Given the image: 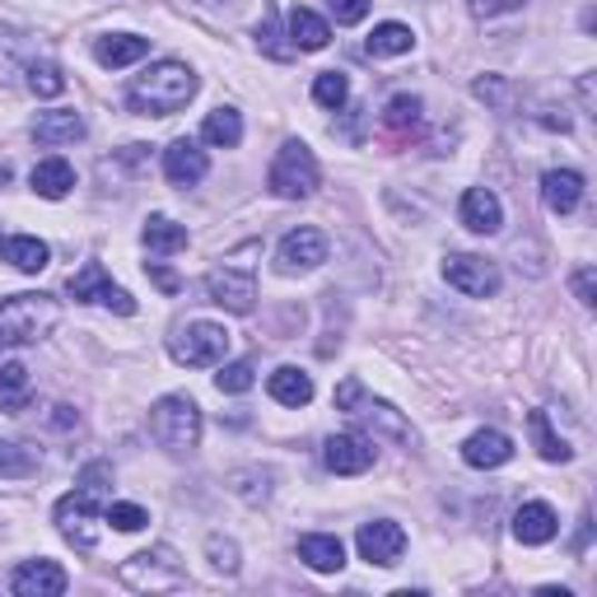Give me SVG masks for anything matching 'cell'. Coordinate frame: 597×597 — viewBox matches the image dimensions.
Wrapping results in <instances>:
<instances>
[{"mask_svg": "<svg viewBox=\"0 0 597 597\" xmlns=\"http://www.w3.org/2000/svg\"><path fill=\"white\" fill-rule=\"evenodd\" d=\"M197 70L187 61H155L146 76H136L127 89V108L140 117H173L197 99Z\"/></svg>", "mask_w": 597, "mask_h": 597, "instance_id": "obj_1", "label": "cell"}, {"mask_svg": "<svg viewBox=\"0 0 597 597\" xmlns=\"http://www.w3.org/2000/svg\"><path fill=\"white\" fill-rule=\"evenodd\" d=\"M61 322V308L52 295H10L0 299V355L42 341Z\"/></svg>", "mask_w": 597, "mask_h": 597, "instance_id": "obj_2", "label": "cell"}, {"mask_svg": "<svg viewBox=\"0 0 597 597\" xmlns=\"http://www.w3.org/2000/svg\"><path fill=\"white\" fill-rule=\"evenodd\" d=\"M150 435L169 452H192L201 444V406L187 392H169L150 406Z\"/></svg>", "mask_w": 597, "mask_h": 597, "instance_id": "obj_3", "label": "cell"}, {"mask_svg": "<svg viewBox=\"0 0 597 597\" xmlns=\"http://www.w3.org/2000/svg\"><path fill=\"white\" fill-rule=\"evenodd\" d=\"M318 182H322V169H318L314 150H308L304 140H285V146L276 150V159H271V173H267L271 197L304 201V197L318 192Z\"/></svg>", "mask_w": 597, "mask_h": 597, "instance_id": "obj_4", "label": "cell"}, {"mask_svg": "<svg viewBox=\"0 0 597 597\" xmlns=\"http://www.w3.org/2000/svg\"><path fill=\"white\" fill-rule=\"evenodd\" d=\"M117 579L136 593H173L187 588V569L173 546H150V551H136L117 565Z\"/></svg>", "mask_w": 597, "mask_h": 597, "instance_id": "obj_5", "label": "cell"}, {"mask_svg": "<svg viewBox=\"0 0 597 597\" xmlns=\"http://www.w3.org/2000/svg\"><path fill=\"white\" fill-rule=\"evenodd\" d=\"M57 533L76 546V551H93L99 546V523H103V505H99V495H89V490H70L57 499Z\"/></svg>", "mask_w": 597, "mask_h": 597, "instance_id": "obj_6", "label": "cell"}, {"mask_svg": "<svg viewBox=\"0 0 597 597\" xmlns=\"http://www.w3.org/2000/svg\"><path fill=\"white\" fill-rule=\"evenodd\" d=\"M169 355L187 369H210V365H225L229 355V331L215 327V322H187L178 327V337H169Z\"/></svg>", "mask_w": 597, "mask_h": 597, "instance_id": "obj_7", "label": "cell"}, {"mask_svg": "<svg viewBox=\"0 0 597 597\" xmlns=\"http://www.w3.org/2000/svg\"><path fill=\"white\" fill-rule=\"evenodd\" d=\"M66 290H70V299H76V304H103V308H112V314H122V318L136 314V299L122 290V285L108 280L103 261H84V267L70 276Z\"/></svg>", "mask_w": 597, "mask_h": 597, "instance_id": "obj_8", "label": "cell"}, {"mask_svg": "<svg viewBox=\"0 0 597 597\" xmlns=\"http://www.w3.org/2000/svg\"><path fill=\"white\" fill-rule=\"evenodd\" d=\"M327 261V233L322 229H290L280 238V248H276V271L280 276H308V271H318Z\"/></svg>", "mask_w": 597, "mask_h": 597, "instance_id": "obj_9", "label": "cell"}, {"mask_svg": "<svg viewBox=\"0 0 597 597\" xmlns=\"http://www.w3.org/2000/svg\"><path fill=\"white\" fill-rule=\"evenodd\" d=\"M444 280L452 285V290H462L471 299H490L499 290V267L486 257H471V252H452L444 261Z\"/></svg>", "mask_w": 597, "mask_h": 597, "instance_id": "obj_10", "label": "cell"}, {"mask_svg": "<svg viewBox=\"0 0 597 597\" xmlns=\"http://www.w3.org/2000/svg\"><path fill=\"white\" fill-rule=\"evenodd\" d=\"M206 295H210V304H220L225 314H252L257 308V280H252V271H233V267H215L210 276H206Z\"/></svg>", "mask_w": 597, "mask_h": 597, "instance_id": "obj_11", "label": "cell"}, {"mask_svg": "<svg viewBox=\"0 0 597 597\" xmlns=\"http://www.w3.org/2000/svg\"><path fill=\"white\" fill-rule=\"evenodd\" d=\"M355 546H360V556L369 565H397L401 551H406V533H401V523L392 518H378V523H365L360 533H355Z\"/></svg>", "mask_w": 597, "mask_h": 597, "instance_id": "obj_12", "label": "cell"}, {"mask_svg": "<svg viewBox=\"0 0 597 597\" xmlns=\"http://www.w3.org/2000/svg\"><path fill=\"white\" fill-rule=\"evenodd\" d=\"M350 416H360V420L374 429V435H384V439H392V444L416 448V429H411V420H406L397 406H388V401H374V397L360 392V401L350 406Z\"/></svg>", "mask_w": 597, "mask_h": 597, "instance_id": "obj_13", "label": "cell"}, {"mask_svg": "<svg viewBox=\"0 0 597 597\" xmlns=\"http://www.w3.org/2000/svg\"><path fill=\"white\" fill-rule=\"evenodd\" d=\"M14 597H61L66 593V569L57 560H23L10 575Z\"/></svg>", "mask_w": 597, "mask_h": 597, "instance_id": "obj_14", "label": "cell"}, {"mask_svg": "<svg viewBox=\"0 0 597 597\" xmlns=\"http://www.w3.org/2000/svg\"><path fill=\"white\" fill-rule=\"evenodd\" d=\"M322 462L337 476H360V471L374 467V444L360 439V435H331L322 444Z\"/></svg>", "mask_w": 597, "mask_h": 597, "instance_id": "obj_15", "label": "cell"}, {"mask_svg": "<svg viewBox=\"0 0 597 597\" xmlns=\"http://www.w3.org/2000/svg\"><path fill=\"white\" fill-rule=\"evenodd\" d=\"M163 173H169L173 187H197L210 173V159L197 140H173V146L163 150Z\"/></svg>", "mask_w": 597, "mask_h": 597, "instance_id": "obj_16", "label": "cell"}, {"mask_svg": "<svg viewBox=\"0 0 597 597\" xmlns=\"http://www.w3.org/2000/svg\"><path fill=\"white\" fill-rule=\"evenodd\" d=\"M514 458V439L499 435V429H476V435L462 444V462L476 471H495Z\"/></svg>", "mask_w": 597, "mask_h": 597, "instance_id": "obj_17", "label": "cell"}, {"mask_svg": "<svg viewBox=\"0 0 597 597\" xmlns=\"http://www.w3.org/2000/svg\"><path fill=\"white\" fill-rule=\"evenodd\" d=\"M458 215L471 233H499V225H505V206H499V197L490 192V187H467Z\"/></svg>", "mask_w": 597, "mask_h": 597, "instance_id": "obj_18", "label": "cell"}, {"mask_svg": "<svg viewBox=\"0 0 597 597\" xmlns=\"http://www.w3.org/2000/svg\"><path fill=\"white\" fill-rule=\"evenodd\" d=\"M556 533H560V518H556L551 505H541V499H533V505H523V509L514 514V537H518L523 546H546Z\"/></svg>", "mask_w": 597, "mask_h": 597, "instance_id": "obj_19", "label": "cell"}, {"mask_svg": "<svg viewBox=\"0 0 597 597\" xmlns=\"http://www.w3.org/2000/svg\"><path fill=\"white\" fill-rule=\"evenodd\" d=\"M84 136V117L76 108H52V112H38L33 122V140L38 146H70V140Z\"/></svg>", "mask_w": 597, "mask_h": 597, "instance_id": "obj_20", "label": "cell"}, {"mask_svg": "<svg viewBox=\"0 0 597 597\" xmlns=\"http://www.w3.org/2000/svg\"><path fill=\"white\" fill-rule=\"evenodd\" d=\"M541 201H546V210H556V215L579 210V201H584V173L551 169V173L541 178Z\"/></svg>", "mask_w": 597, "mask_h": 597, "instance_id": "obj_21", "label": "cell"}, {"mask_svg": "<svg viewBox=\"0 0 597 597\" xmlns=\"http://www.w3.org/2000/svg\"><path fill=\"white\" fill-rule=\"evenodd\" d=\"M140 57H150V38H136V33H108V38L93 42V61L108 66V70L136 66Z\"/></svg>", "mask_w": 597, "mask_h": 597, "instance_id": "obj_22", "label": "cell"}, {"mask_svg": "<svg viewBox=\"0 0 597 597\" xmlns=\"http://www.w3.org/2000/svg\"><path fill=\"white\" fill-rule=\"evenodd\" d=\"M299 560L308 569H318V575H337L346 565V546L331 533H308V537H299Z\"/></svg>", "mask_w": 597, "mask_h": 597, "instance_id": "obj_23", "label": "cell"}, {"mask_svg": "<svg viewBox=\"0 0 597 597\" xmlns=\"http://www.w3.org/2000/svg\"><path fill=\"white\" fill-rule=\"evenodd\" d=\"M327 42H331V23L308 6H295L290 10V47L295 52H322Z\"/></svg>", "mask_w": 597, "mask_h": 597, "instance_id": "obj_24", "label": "cell"}, {"mask_svg": "<svg viewBox=\"0 0 597 597\" xmlns=\"http://www.w3.org/2000/svg\"><path fill=\"white\" fill-rule=\"evenodd\" d=\"M29 182H33L38 197L61 201V197H70V187H76V169H70L66 159H42V163H33Z\"/></svg>", "mask_w": 597, "mask_h": 597, "instance_id": "obj_25", "label": "cell"}, {"mask_svg": "<svg viewBox=\"0 0 597 597\" xmlns=\"http://www.w3.org/2000/svg\"><path fill=\"white\" fill-rule=\"evenodd\" d=\"M267 392L280 401V406H308L314 401V378L295 365H280L271 378H267Z\"/></svg>", "mask_w": 597, "mask_h": 597, "instance_id": "obj_26", "label": "cell"}, {"mask_svg": "<svg viewBox=\"0 0 597 597\" xmlns=\"http://www.w3.org/2000/svg\"><path fill=\"white\" fill-rule=\"evenodd\" d=\"M29 401H33V378H29V369L23 365H0V411H10V416H19V411H29Z\"/></svg>", "mask_w": 597, "mask_h": 597, "instance_id": "obj_27", "label": "cell"}, {"mask_svg": "<svg viewBox=\"0 0 597 597\" xmlns=\"http://www.w3.org/2000/svg\"><path fill=\"white\" fill-rule=\"evenodd\" d=\"M420 122H425V103L416 99V93H392L388 108H384V127H388L397 140H406V136L420 131Z\"/></svg>", "mask_w": 597, "mask_h": 597, "instance_id": "obj_28", "label": "cell"}, {"mask_svg": "<svg viewBox=\"0 0 597 597\" xmlns=\"http://www.w3.org/2000/svg\"><path fill=\"white\" fill-rule=\"evenodd\" d=\"M140 243H146L150 252H159V257H169V252L187 248V225L169 220V215H150L146 229H140Z\"/></svg>", "mask_w": 597, "mask_h": 597, "instance_id": "obj_29", "label": "cell"}, {"mask_svg": "<svg viewBox=\"0 0 597 597\" xmlns=\"http://www.w3.org/2000/svg\"><path fill=\"white\" fill-rule=\"evenodd\" d=\"M6 261L14 271H23V276H38L47 261H52V248H47L42 238H33V233H19V238H10V243H6Z\"/></svg>", "mask_w": 597, "mask_h": 597, "instance_id": "obj_30", "label": "cell"}, {"mask_svg": "<svg viewBox=\"0 0 597 597\" xmlns=\"http://www.w3.org/2000/svg\"><path fill=\"white\" fill-rule=\"evenodd\" d=\"M201 140L206 146H220V150H233L243 140V112L238 108H215L201 127Z\"/></svg>", "mask_w": 597, "mask_h": 597, "instance_id": "obj_31", "label": "cell"}, {"mask_svg": "<svg viewBox=\"0 0 597 597\" xmlns=\"http://www.w3.org/2000/svg\"><path fill=\"white\" fill-rule=\"evenodd\" d=\"M528 435H533V444H537V452L546 462H569V458H575V448H569L551 429V416H546V411H528Z\"/></svg>", "mask_w": 597, "mask_h": 597, "instance_id": "obj_32", "label": "cell"}, {"mask_svg": "<svg viewBox=\"0 0 597 597\" xmlns=\"http://www.w3.org/2000/svg\"><path fill=\"white\" fill-rule=\"evenodd\" d=\"M416 47V33L406 23H378V29L365 38V52L369 57H406Z\"/></svg>", "mask_w": 597, "mask_h": 597, "instance_id": "obj_33", "label": "cell"}, {"mask_svg": "<svg viewBox=\"0 0 597 597\" xmlns=\"http://www.w3.org/2000/svg\"><path fill=\"white\" fill-rule=\"evenodd\" d=\"M33 471H38V448L0 439V476H6V481H23V476H33Z\"/></svg>", "mask_w": 597, "mask_h": 597, "instance_id": "obj_34", "label": "cell"}, {"mask_svg": "<svg viewBox=\"0 0 597 597\" xmlns=\"http://www.w3.org/2000/svg\"><path fill=\"white\" fill-rule=\"evenodd\" d=\"M346 99H350V80L341 76V70H322V76L314 80V103L318 108L337 112V108H346Z\"/></svg>", "mask_w": 597, "mask_h": 597, "instance_id": "obj_35", "label": "cell"}, {"mask_svg": "<svg viewBox=\"0 0 597 597\" xmlns=\"http://www.w3.org/2000/svg\"><path fill=\"white\" fill-rule=\"evenodd\" d=\"M29 89L38 93V99H57V93H66V76H61V66L57 61H29Z\"/></svg>", "mask_w": 597, "mask_h": 597, "instance_id": "obj_36", "label": "cell"}, {"mask_svg": "<svg viewBox=\"0 0 597 597\" xmlns=\"http://www.w3.org/2000/svg\"><path fill=\"white\" fill-rule=\"evenodd\" d=\"M233 495L248 499V505H267V499H271V471H261V467L233 471Z\"/></svg>", "mask_w": 597, "mask_h": 597, "instance_id": "obj_37", "label": "cell"}, {"mask_svg": "<svg viewBox=\"0 0 597 597\" xmlns=\"http://www.w3.org/2000/svg\"><path fill=\"white\" fill-rule=\"evenodd\" d=\"M252 384H257V369H252V360H233V365H220V374H215V388H220V392H229V397L248 392Z\"/></svg>", "mask_w": 597, "mask_h": 597, "instance_id": "obj_38", "label": "cell"}, {"mask_svg": "<svg viewBox=\"0 0 597 597\" xmlns=\"http://www.w3.org/2000/svg\"><path fill=\"white\" fill-rule=\"evenodd\" d=\"M103 523H112L117 533H140L150 523V514L140 509V505H122V499H108L103 505Z\"/></svg>", "mask_w": 597, "mask_h": 597, "instance_id": "obj_39", "label": "cell"}, {"mask_svg": "<svg viewBox=\"0 0 597 597\" xmlns=\"http://www.w3.org/2000/svg\"><path fill=\"white\" fill-rule=\"evenodd\" d=\"M206 556H210V565L220 569V575H238V541L233 537H220V533H210L206 537Z\"/></svg>", "mask_w": 597, "mask_h": 597, "instance_id": "obj_40", "label": "cell"}, {"mask_svg": "<svg viewBox=\"0 0 597 597\" xmlns=\"http://www.w3.org/2000/svg\"><path fill=\"white\" fill-rule=\"evenodd\" d=\"M257 47H261V52H271V57H290L295 52V47H285L280 42V23H276V10H267V14H261V23H257Z\"/></svg>", "mask_w": 597, "mask_h": 597, "instance_id": "obj_41", "label": "cell"}, {"mask_svg": "<svg viewBox=\"0 0 597 597\" xmlns=\"http://www.w3.org/2000/svg\"><path fill=\"white\" fill-rule=\"evenodd\" d=\"M471 93H476V99H486V103H495V108H509V99H514L509 80H499V76L476 80V84H471Z\"/></svg>", "mask_w": 597, "mask_h": 597, "instance_id": "obj_42", "label": "cell"}, {"mask_svg": "<svg viewBox=\"0 0 597 597\" xmlns=\"http://www.w3.org/2000/svg\"><path fill=\"white\" fill-rule=\"evenodd\" d=\"M108 486H112V467L108 462H89L84 471H80V490H89V495H108Z\"/></svg>", "mask_w": 597, "mask_h": 597, "instance_id": "obj_43", "label": "cell"}, {"mask_svg": "<svg viewBox=\"0 0 597 597\" xmlns=\"http://www.w3.org/2000/svg\"><path fill=\"white\" fill-rule=\"evenodd\" d=\"M523 6H528V0H467V10L476 19H499V14H514Z\"/></svg>", "mask_w": 597, "mask_h": 597, "instance_id": "obj_44", "label": "cell"}, {"mask_svg": "<svg viewBox=\"0 0 597 597\" xmlns=\"http://www.w3.org/2000/svg\"><path fill=\"white\" fill-rule=\"evenodd\" d=\"M327 10L337 23H360L369 14V0H327Z\"/></svg>", "mask_w": 597, "mask_h": 597, "instance_id": "obj_45", "label": "cell"}, {"mask_svg": "<svg viewBox=\"0 0 597 597\" xmlns=\"http://www.w3.org/2000/svg\"><path fill=\"white\" fill-rule=\"evenodd\" d=\"M146 271H150V280L159 285V290H163V295H178V290H182V280H178V276H173L169 267H163V261H150V267H146Z\"/></svg>", "mask_w": 597, "mask_h": 597, "instance_id": "obj_46", "label": "cell"}, {"mask_svg": "<svg viewBox=\"0 0 597 597\" xmlns=\"http://www.w3.org/2000/svg\"><path fill=\"white\" fill-rule=\"evenodd\" d=\"M575 295H579V304H593V299H597V280H593V267L575 271Z\"/></svg>", "mask_w": 597, "mask_h": 597, "instance_id": "obj_47", "label": "cell"}, {"mask_svg": "<svg viewBox=\"0 0 597 597\" xmlns=\"http://www.w3.org/2000/svg\"><path fill=\"white\" fill-rule=\"evenodd\" d=\"M360 392H365V388H360V378H346V384L337 388V411H350V406L360 401Z\"/></svg>", "mask_w": 597, "mask_h": 597, "instance_id": "obj_48", "label": "cell"}, {"mask_svg": "<svg viewBox=\"0 0 597 597\" xmlns=\"http://www.w3.org/2000/svg\"><path fill=\"white\" fill-rule=\"evenodd\" d=\"M10 182V163H0V187H6Z\"/></svg>", "mask_w": 597, "mask_h": 597, "instance_id": "obj_49", "label": "cell"}, {"mask_svg": "<svg viewBox=\"0 0 597 597\" xmlns=\"http://www.w3.org/2000/svg\"><path fill=\"white\" fill-rule=\"evenodd\" d=\"M201 6H238V0H201Z\"/></svg>", "mask_w": 597, "mask_h": 597, "instance_id": "obj_50", "label": "cell"}]
</instances>
